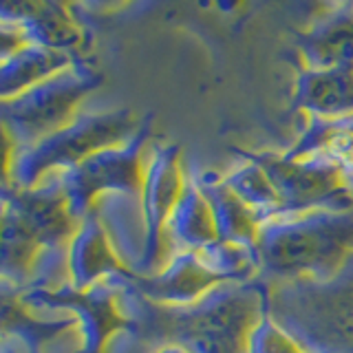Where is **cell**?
Segmentation results:
<instances>
[{
	"instance_id": "6da1fadb",
	"label": "cell",
	"mask_w": 353,
	"mask_h": 353,
	"mask_svg": "<svg viewBox=\"0 0 353 353\" xmlns=\"http://www.w3.org/2000/svg\"><path fill=\"white\" fill-rule=\"evenodd\" d=\"M256 254L274 274L329 276L353 254V208L287 212L265 221Z\"/></svg>"
},
{
	"instance_id": "7a4b0ae2",
	"label": "cell",
	"mask_w": 353,
	"mask_h": 353,
	"mask_svg": "<svg viewBox=\"0 0 353 353\" xmlns=\"http://www.w3.org/2000/svg\"><path fill=\"white\" fill-rule=\"evenodd\" d=\"M141 130L128 108L80 113L66 126L27 148H16L11 179L16 188H33L42 179L82 163L91 154L126 143Z\"/></svg>"
},
{
	"instance_id": "3957f363",
	"label": "cell",
	"mask_w": 353,
	"mask_h": 353,
	"mask_svg": "<svg viewBox=\"0 0 353 353\" xmlns=\"http://www.w3.org/2000/svg\"><path fill=\"white\" fill-rule=\"evenodd\" d=\"M102 82L84 66H69L29 91L3 102L7 137L16 148H27L66 126L77 115L82 99Z\"/></svg>"
},
{
	"instance_id": "277c9868",
	"label": "cell",
	"mask_w": 353,
	"mask_h": 353,
	"mask_svg": "<svg viewBox=\"0 0 353 353\" xmlns=\"http://www.w3.org/2000/svg\"><path fill=\"white\" fill-rule=\"evenodd\" d=\"M148 130H139L135 137L119 146L99 150L82 163L58 172L62 190L69 203V212L77 223L93 214L95 203L104 194H135L141 192L143 157H146Z\"/></svg>"
},
{
	"instance_id": "5b68a950",
	"label": "cell",
	"mask_w": 353,
	"mask_h": 353,
	"mask_svg": "<svg viewBox=\"0 0 353 353\" xmlns=\"http://www.w3.org/2000/svg\"><path fill=\"white\" fill-rule=\"evenodd\" d=\"M188 174L181 168V150L174 143H152L143 157L141 179V214L146 223V254H143L139 276L159 272L172 254L165 245L163 230L172 208L179 201Z\"/></svg>"
},
{
	"instance_id": "8992f818",
	"label": "cell",
	"mask_w": 353,
	"mask_h": 353,
	"mask_svg": "<svg viewBox=\"0 0 353 353\" xmlns=\"http://www.w3.org/2000/svg\"><path fill=\"white\" fill-rule=\"evenodd\" d=\"M276 185L285 214L309 212L320 208H353L349 179L334 163L323 157H296V154H254Z\"/></svg>"
},
{
	"instance_id": "52a82bcc",
	"label": "cell",
	"mask_w": 353,
	"mask_h": 353,
	"mask_svg": "<svg viewBox=\"0 0 353 353\" xmlns=\"http://www.w3.org/2000/svg\"><path fill=\"white\" fill-rule=\"evenodd\" d=\"M137 292L152 303L190 307L214 292L221 279L205 263L201 252H174L165 265L150 276H137Z\"/></svg>"
},
{
	"instance_id": "ba28073f",
	"label": "cell",
	"mask_w": 353,
	"mask_h": 353,
	"mask_svg": "<svg viewBox=\"0 0 353 353\" xmlns=\"http://www.w3.org/2000/svg\"><path fill=\"white\" fill-rule=\"evenodd\" d=\"M124 263L110 243L102 221L93 212L77 225L69 241V276L73 290H91L110 276L124 272Z\"/></svg>"
},
{
	"instance_id": "9c48e42d",
	"label": "cell",
	"mask_w": 353,
	"mask_h": 353,
	"mask_svg": "<svg viewBox=\"0 0 353 353\" xmlns=\"http://www.w3.org/2000/svg\"><path fill=\"white\" fill-rule=\"evenodd\" d=\"M165 245L174 252H203L219 241L212 210L194 176H188L179 201L172 208L163 230Z\"/></svg>"
},
{
	"instance_id": "30bf717a",
	"label": "cell",
	"mask_w": 353,
	"mask_h": 353,
	"mask_svg": "<svg viewBox=\"0 0 353 353\" xmlns=\"http://www.w3.org/2000/svg\"><path fill=\"white\" fill-rule=\"evenodd\" d=\"M194 181L201 188V192L208 199V205L212 210L219 241L256 248L259 232L263 225L261 219L230 190L223 176L205 172L201 176H194Z\"/></svg>"
},
{
	"instance_id": "8fae6325",
	"label": "cell",
	"mask_w": 353,
	"mask_h": 353,
	"mask_svg": "<svg viewBox=\"0 0 353 353\" xmlns=\"http://www.w3.org/2000/svg\"><path fill=\"white\" fill-rule=\"evenodd\" d=\"M71 51L49 49L42 44H25L11 55L3 58L0 66V88H3V102L20 93L29 91L36 84L49 80L55 73L73 66Z\"/></svg>"
},
{
	"instance_id": "7c38bea8",
	"label": "cell",
	"mask_w": 353,
	"mask_h": 353,
	"mask_svg": "<svg viewBox=\"0 0 353 353\" xmlns=\"http://www.w3.org/2000/svg\"><path fill=\"white\" fill-rule=\"evenodd\" d=\"M298 104L323 119L353 115V69H307L298 77Z\"/></svg>"
},
{
	"instance_id": "4fadbf2b",
	"label": "cell",
	"mask_w": 353,
	"mask_h": 353,
	"mask_svg": "<svg viewBox=\"0 0 353 353\" xmlns=\"http://www.w3.org/2000/svg\"><path fill=\"white\" fill-rule=\"evenodd\" d=\"M303 51L309 69H353V7L327 16L307 33Z\"/></svg>"
},
{
	"instance_id": "5bb4252c",
	"label": "cell",
	"mask_w": 353,
	"mask_h": 353,
	"mask_svg": "<svg viewBox=\"0 0 353 353\" xmlns=\"http://www.w3.org/2000/svg\"><path fill=\"white\" fill-rule=\"evenodd\" d=\"M290 152L296 157H323L349 179L353 176V115L340 119L314 117Z\"/></svg>"
},
{
	"instance_id": "9a60e30c",
	"label": "cell",
	"mask_w": 353,
	"mask_h": 353,
	"mask_svg": "<svg viewBox=\"0 0 353 353\" xmlns=\"http://www.w3.org/2000/svg\"><path fill=\"white\" fill-rule=\"evenodd\" d=\"M223 181L228 183L230 190L261 219V223L285 214L283 199L279 190H276V185L272 183L270 174L252 157L236 163L234 168L223 176Z\"/></svg>"
},
{
	"instance_id": "2e32d148",
	"label": "cell",
	"mask_w": 353,
	"mask_h": 353,
	"mask_svg": "<svg viewBox=\"0 0 353 353\" xmlns=\"http://www.w3.org/2000/svg\"><path fill=\"white\" fill-rule=\"evenodd\" d=\"M205 263L214 270L221 283H245L261 268L256 248L234 245V243L216 241L201 252Z\"/></svg>"
},
{
	"instance_id": "e0dca14e",
	"label": "cell",
	"mask_w": 353,
	"mask_h": 353,
	"mask_svg": "<svg viewBox=\"0 0 353 353\" xmlns=\"http://www.w3.org/2000/svg\"><path fill=\"white\" fill-rule=\"evenodd\" d=\"M245 353H305V351L270 316H259L248 331Z\"/></svg>"
},
{
	"instance_id": "ac0fdd59",
	"label": "cell",
	"mask_w": 353,
	"mask_h": 353,
	"mask_svg": "<svg viewBox=\"0 0 353 353\" xmlns=\"http://www.w3.org/2000/svg\"><path fill=\"white\" fill-rule=\"evenodd\" d=\"M157 353H190V351H188L183 345H165Z\"/></svg>"
}]
</instances>
